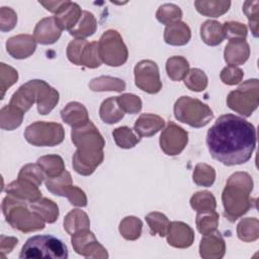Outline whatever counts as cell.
Listing matches in <instances>:
<instances>
[{
    "label": "cell",
    "instance_id": "21",
    "mask_svg": "<svg viewBox=\"0 0 259 259\" xmlns=\"http://www.w3.org/2000/svg\"><path fill=\"white\" fill-rule=\"evenodd\" d=\"M165 124V120L153 113H143L136 120L134 128L139 137H151L157 134Z\"/></svg>",
    "mask_w": 259,
    "mask_h": 259
},
{
    "label": "cell",
    "instance_id": "51",
    "mask_svg": "<svg viewBox=\"0 0 259 259\" xmlns=\"http://www.w3.org/2000/svg\"><path fill=\"white\" fill-rule=\"evenodd\" d=\"M65 196L68 197L71 204L76 206H86L87 205V198L83 190L76 186H70L67 188L65 192Z\"/></svg>",
    "mask_w": 259,
    "mask_h": 259
},
{
    "label": "cell",
    "instance_id": "14",
    "mask_svg": "<svg viewBox=\"0 0 259 259\" xmlns=\"http://www.w3.org/2000/svg\"><path fill=\"white\" fill-rule=\"evenodd\" d=\"M194 233L192 229L182 222L170 223L167 233L168 244L175 248H188L192 245Z\"/></svg>",
    "mask_w": 259,
    "mask_h": 259
},
{
    "label": "cell",
    "instance_id": "19",
    "mask_svg": "<svg viewBox=\"0 0 259 259\" xmlns=\"http://www.w3.org/2000/svg\"><path fill=\"white\" fill-rule=\"evenodd\" d=\"M250 55L249 45L245 39L234 38L230 39L225 49V61L231 66L244 64Z\"/></svg>",
    "mask_w": 259,
    "mask_h": 259
},
{
    "label": "cell",
    "instance_id": "32",
    "mask_svg": "<svg viewBox=\"0 0 259 259\" xmlns=\"http://www.w3.org/2000/svg\"><path fill=\"white\" fill-rule=\"evenodd\" d=\"M37 164L40 166L42 171L47 174L48 178L58 177L65 170L63 159L57 155H48V156L40 157L37 160Z\"/></svg>",
    "mask_w": 259,
    "mask_h": 259
},
{
    "label": "cell",
    "instance_id": "29",
    "mask_svg": "<svg viewBox=\"0 0 259 259\" xmlns=\"http://www.w3.org/2000/svg\"><path fill=\"white\" fill-rule=\"evenodd\" d=\"M23 113L18 108L14 107L11 104L5 105L2 107L0 111V121H1V127L3 130L12 131L15 127L19 126L22 122Z\"/></svg>",
    "mask_w": 259,
    "mask_h": 259
},
{
    "label": "cell",
    "instance_id": "46",
    "mask_svg": "<svg viewBox=\"0 0 259 259\" xmlns=\"http://www.w3.org/2000/svg\"><path fill=\"white\" fill-rule=\"evenodd\" d=\"M117 101L123 112L135 114L142 108V100L135 94H123L117 96Z\"/></svg>",
    "mask_w": 259,
    "mask_h": 259
},
{
    "label": "cell",
    "instance_id": "28",
    "mask_svg": "<svg viewBox=\"0 0 259 259\" xmlns=\"http://www.w3.org/2000/svg\"><path fill=\"white\" fill-rule=\"evenodd\" d=\"M96 30V20L92 13L88 11H83V15L81 16L77 25L69 30V33L77 38H82L92 35Z\"/></svg>",
    "mask_w": 259,
    "mask_h": 259
},
{
    "label": "cell",
    "instance_id": "47",
    "mask_svg": "<svg viewBox=\"0 0 259 259\" xmlns=\"http://www.w3.org/2000/svg\"><path fill=\"white\" fill-rule=\"evenodd\" d=\"M87 41L82 38H76L72 40L67 48V57L69 61L75 65L80 66V58L83 50L87 46Z\"/></svg>",
    "mask_w": 259,
    "mask_h": 259
},
{
    "label": "cell",
    "instance_id": "24",
    "mask_svg": "<svg viewBox=\"0 0 259 259\" xmlns=\"http://www.w3.org/2000/svg\"><path fill=\"white\" fill-rule=\"evenodd\" d=\"M200 36L206 45L218 46L226 37L224 26L218 21L207 20L200 27Z\"/></svg>",
    "mask_w": 259,
    "mask_h": 259
},
{
    "label": "cell",
    "instance_id": "50",
    "mask_svg": "<svg viewBox=\"0 0 259 259\" xmlns=\"http://www.w3.org/2000/svg\"><path fill=\"white\" fill-rule=\"evenodd\" d=\"M244 74L243 71L236 66L228 65L226 68H224L221 72V79L225 84L228 85H235L241 82Z\"/></svg>",
    "mask_w": 259,
    "mask_h": 259
},
{
    "label": "cell",
    "instance_id": "31",
    "mask_svg": "<svg viewBox=\"0 0 259 259\" xmlns=\"http://www.w3.org/2000/svg\"><path fill=\"white\" fill-rule=\"evenodd\" d=\"M31 208L50 224L55 223L59 217V208L57 204L48 198H41L32 202Z\"/></svg>",
    "mask_w": 259,
    "mask_h": 259
},
{
    "label": "cell",
    "instance_id": "49",
    "mask_svg": "<svg viewBox=\"0 0 259 259\" xmlns=\"http://www.w3.org/2000/svg\"><path fill=\"white\" fill-rule=\"evenodd\" d=\"M223 26H224L225 36L228 37L229 39H234V38L245 39L247 35L246 26L240 22L230 21V22H226Z\"/></svg>",
    "mask_w": 259,
    "mask_h": 259
},
{
    "label": "cell",
    "instance_id": "1",
    "mask_svg": "<svg viewBox=\"0 0 259 259\" xmlns=\"http://www.w3.org/2000/svg\"><path fill=\"white\" fill-rule=\"evenodd\" d=\"M206 146L210 156L226 166L244 164L255 150V126L243 117L224 114L207 131Z\"/></svg>",
    "mask_w": 259,
    "mask_h": 259
},
{
    "label": "cell",
    "instance_id": "35",
    "mask_svg": "<svg viewBox=\"0 0 259 259\" xmlns=\"http://www.w3.org/2000/svg\"><path fill=\"white\" fill-rule=\"evenodd\" d=\"M142 222L136 217L124 218L119 225V232L125 240H137L142 233Z\"/></svg>",
    "mask_w": 259,
    "mask_h": 259
},
{
    "label": "cell",
    "instance_id": "5",
    "mask_svg": "<svg viewBox=\"0 0 259 259\" xmlns=\"http://www.w3.org/2000/svg\"><path fill=\"white\" fill-rule=\"evenodd\" d=\"M19 258L22 259H66L68 258L67 246L51 235H37L29 238L23 245Z\"/></svg>",
    "mask_w": 259,
    "mask_h": 259
},
{
    "label": "cell",
    "instance_id": "12",
    "mask_svg": "<svg viewBox=\"0 0 259 259\" xmlns=\"http://www.w3.org/2000/svg\"><path fill=\"white\" fill-rule=\"evenodd\" d=\"M188 142V134L181 126L169 121L160 136V147L169 156L180 154Z\"/></svg>",
    "mask_w": 259,
    "mask_h": 259
},
{
    "label": "cell",
    "instance_id": "2",
    "mask_svg": "<svg viewBox=\"0 0 259 259\" xmlns=\"http://www.w3.org/2000/svg\"><path fill=\"white\" fill-rule=\"evenodd\" d=\"M71 138L77 147V151L73 156L75 171L85 176L92 174L103 161L105 142L102 136L89 120L82 126L72 128Z\"/></svg>",
    "mask_w": 259,
    "mask_h": 259
},
{
    "label": "cell",
    "instance_id": "39",
    "mask_svg": "<svg viewBox=\"0 0 259 259\" xmlns=\"http://www.w3.org/2000/svg\"><path fill=\"white\" fill-rule=\"evenodd\" d=\"M191 207L197 212L214 210L215 209V198L208 191L196 192L190 199Z\"/></svg>",
    "mask_w": 259,
    "mask_h": 259
},
{
    "label": "cell",
    "instance_id": "16",
    "mask_svg": "<svg viewBox=\"0 0 259 259\" xmlns=\"http://www.w3.org/2000/svg\"><path fill=\"white\" fill-rule=\"evenodd\" d=\"M36 44L34 37L28 34H19L10 37L6 42L7 52L14 59H25L35 51Z\"/></svg>",
    "mask_w": 259,
    "mask_h": 259
},
{
    "label": "cell",
    "instance_id": "36",
    "mask_svg": "<svg viewBox=\"0 0 259 259\" xmlns=\"http://www.w3.org/2000/svg\"><path fill=\"white\" fill-rule=\"evenodd\" d=\"M219 224V214L215 210L198 212L196 217V226L199 233L206 235L215 231Z\"/></svg>",
    "mask_w": 259,
    "mask_h": 259
},
{
    "label": "cell",
    "instance_id": "10",
    "mask_svg": "<svg viewBox=\"0 0 259 259\" xmlns=\"http://www.w3.org/2000/svg\"><path fill=\"white\" fill-rule=\"evenodd\" d=\"M135 83L147 93H158L162 88L158 65L150 60L139 62L135 67Z\"/></svg>",
    "mask_w": 259,
    "mask_h": 259
},
{
    "label": "cell",
    "instance_id": "45",
    "mask_svg": "<svg viewBox=\"0 0 259 259\" xmlns=\"http://www.w3.org/2000/svg\"><path fill=\"white\" fill-rule=\"evenodd\" d=\"M42 172L44 171L38 164H27L21 168L18 174V178H23L39 186L44 179Z\"/></svg>",
    "mask_w": 259,
    "mask_h": 259
},
{
    "label": "cell",
    "instance_id": "18",
    "mask_svg": "<svg viewBox=\"0 0 259 259\" xmlns=\"http://www.w3.org/2000/svg\"><path fill=\"white\" fill-rule=\"evenodd\" d=\"M200 241L199 254L205 259H220L225 255L226 245L219 232H212L206 235Z\"/></svg>",
    "mask_w": 259,
    "mask_h": 259
},
{
    "label": "cell",
    "instance_id": "38",
    "mask_svg": "<svg viewBox=\"0 0 259 259\" xmlns=\"http://www.w3.org/2000/svg\"><path fill=\"white\" fill-rule=\"evenodd\" d=\"M72 185L71 175L68 171H64L60 176L46 179V186L49 191L55 195L65 196L68 187Z\"/></svg>",
    "mask_w": 259,
    "mask_h": 259
},
{
    "label": "cell",
    "instance_id": "44",
    "mask_svg": "<svg viewBox=\"0 0 259 259\" xmlns=\"http://www.w3.org/2000/svg\"><path fill=\"white\" fill-rule=\"evenodd\" d=\"M156 16L161 23L169 25L171 23L179 21L182 16V12L179 7L173 4H165L158 9Z\"/></svg>",
    "mask_w": 259,
    "mask_h": 259
},
{
    "label": "cell",
    "instance_id": "20",
    "mask_svg": "<svg viewBox=\"0 0 259 259\" xmlns=\"http://www.w3.org/2000/svg\"><path fill=\"white\" fill-rule=\"evenodd\" d=\"M36 101V89L34 80H30L18 88L12 95L9 104L18 108L22 112L27 111L33 102Z\"/></svg>",
    "mask_w": 259,
    "mask_h": 259
},
{
    "label": "cell",
    "instance_id": "26",
    "mask_svg": "<svg viewBox=\"0 0 259 259\" xmlns=\"http://www.w3.org/2000/svg\"><path fill=\"white\" fill-rule=\"evenodd\" d=\"M81 13L82 11L76 3L70 2L63 11L55 16V18L62 29L71 30L79 22Z\"/></svg>",
    "mask_w": 259,
    "mask_h": 259
},
{
    "label": "cell",
    "instance_id": "27",
    "mask_svg": "<svg viewBox=\"0 0 259 259\" xmlns=\"http://www.w3.org/2000/svg\"><path fill=\"white\" fill-rule=\"evenodd\" d=\"M89 226L90 222L87 214L80 209L70 211L64 220V229L70 235H73L78 231L88 229Z\"/></svg>",
    "mask_w": 259,
    "mask_h": 259
},
{
    "label": "cell",
    "instance_id": "4",
    "mask_svg": "<svg viewBox=\"0 0 259 259\" xmlns=\"http://www.w3.org/2000/svg\"><path fill=\"white\" fill-rule=\"evenodd\" d=\"M3 214L7 223L22 233L39 231L45 228V220L35 211H30L25 206V201L8 194L2 202Z\"/></svg>",
    "mask_w": 259,
    "mask_h": 259
},
{
    "label": "cell",
    "instance_id": "30",
    "mask_svg": "<svg viewBox=\"0 0 259 259\" xmlns=\"http://www.w3.org/2000/svg\"><path fill=\"white\" fill-rule=\"evenodd\" d=\"M189 64L187 60L180 56H174L167 60L166 71L167 75L173 81H180L185 78L188 73Z\"/></svg>",
    "mask_w": 259,
    "mask_h": 259
},
{
    "label": "cell",
    "instance_id": "15",
    "mask_svg": "<svg viewBox=\"0 0 259 259\" xmlns=\"http://www.w3.org/2000/svg\"><path fill=\"white\" fill-rule=\"evenodd\" d=\"M62 30L55 16L44 18L34 28V39L41 45H52L59 39Z\"/></svg>",
    "mask_w": 259,
    "mask_h": 259
},
{
    "label": "cell",
    "instance_id": "33",
    "mask_svg": "<svg viewBox=\"0 0 259 259\" xmlns=\"http://www.w3.org/2000/svg\"><path fill=\"white\" fill-rule=\"evenodd\" d=\"M89 87L93 91H117L120 92L124 90L125 83L118 78H112V77H99L93 79Z\"/></svg>",
    "mask_w": 259,
    "mask_h": 259
},
{
    "label": "cell",
    "instance_id": "9",
    "mask_svg": "<svg viewBox=\"0 0 259 259\" xmlns=\"http://www.w3.org/2000/svg\"><path fill=\"white\" fill-rule=\"evenodd\" d=\"M24 138L36 147H53L64 141L65 132L60 123L36 121L25 128Z\"/></svg>",
    "mask_w": 259,
    "mask_h": 259
},
{
    "label": "cell",
    "instance_id": "22",
    "mask_svg": "<svg viewBox=\"0 0 259 259\" xmlns=\"http://www.w3.org/2000/svg\"><path fill=\"white\" fill-rule=\"evenodd\" d=\"M63 120L74 127H79L86 124L89 121L88 112L83 104L79 102H70L61 111Z\"/></svg>",
    "mask_w": 259,
    "mask_h": 259
},
{
    "label": "cell",
    "instance_id": "8",
    "mask_svg": "<svg viewBox=\"0 0 259 259\" xmlns=\"http://www.w3.org/2000/svg\"><path fill=\"white\" fill-rule=\"evenodd\" d=\"M98 55L101 62L111 67L123 65L127 60V49L116 30L105 31L98 41Z\"/></svg>",
    "mask_w": 259,
    "mask_h": 259
},
{
    "label": "cell",
    "instance_id": "48",
    "mask_svg": "<svg viewBox=\"0 0 259 259\" xmlns=\"http://www.w3.org/2000/svg\"><path fill=\"white\" fill-rule=\"evenodd\" d=\"M0 65H1V90H2L1 98H3L6 89L9 88L11 85H13L17 81L18 74L16 70L7 66L4 63H1Z\"/></svg>",
    "mask_w": 259,
    "mask_h": 259
},
{
    "label": "cell",
    "instance_id": "6",
    "mask_svg": "<svg viewBox=\"0 0 259 259\" xmlns=\"http://www.w3.org/2000/svg\"><path fill=\"white\" fill-rule=\"evenodd\" d=\"M174 115L177 120L193 127H202L213 117L212 110L206 104L189 96H182L175 102Z\"/></svg>",
    "mask_w": 259,
    "mask_h": 259
},
{
    "label": "cell",
    "instance_id": "40",
    "mask_svg": "<svg viewBox=\"0 0 259 259\" xmlns=\"http://www.w3.org/2000/svg\"><path fill=\"white\" fill-rule=\"evenodd\" d=\"M113 139L116 145L122 149H131L135 147L139 142L140 138L136 137L133 131L127 126H120L112 132Z\"/></svg>",
    "mask_w": 259,
    "mask_h": 259
},
{
    "label": "cell",
    "instance_id": "13",
    "mask_svg": "<svg viewBox=\"0 0 259 259\" xmlns=\"http://www.w3.org/2000/svg\"><path fill=\"white\" fill-rule=\"evenodd\" d=\"M37 110L40 114L50 113L59 102V92L42 80H34Z\"/></svg>",
    "mask_w": 259,
    "mask_h": 259
},
{
    "label": "cell",
    "instance_id": "17",
    "mask_svg": "<svg viewBox=\"0 0 259 259\" xmlns=\"http://www.w3.org/2000/svg\"><path fill=\"white\" fill-rule=\"evenodd\" d=\"M5 191L16 198L28 202H34L41 196L38 186L23 178H18L16 181L11 182L9 185H7Z\"/></svg>",
    "mask_w": 259,
    "mask_h": 259
},
{
    "label": "cell",
    "instance_id": "25",
    "mask_svg": "<svg viewBox=\"0 0 259 259\" xmlns=\"http://www.w3.org/2000/svg\"><path fill=\"white\" fill-rule=\"evenodd\" d=\"M99 114L101 119L108 124H112L118 122L124 115L123 110L120 108L117 96L116 97H109L105 99L100 106Z\"/></svg>",
    "mask_w": 259,
    "mask_h": 259
},
{
    "label": "cell",
    "instance_id": "7",
    "mask_svg": "<svg viewBox=\"0 0 259 259\" xmlns=\"http://www.w3.org/2000/svg\"><path fill=\"white\" fill-rule=\"evenodd\" d=\"M259 84L257 79L244 82L238 89L230 92L227 98L228 106L238 113L249 116L259 103Z\"/></svg>",
    "mask_w": 259,
    "mask_h": 259
},
{
    "label": "cell",
    "instance_id": "34",
    "mask_svg": "<svg viewBox=\"0 0 259 259\" xmlns=\"http://www.w3.org/2000/svg\"><path fill=\"white\" fill-rule=\"evenodd\" d=\"M237 234L240 240L244 242H253L259 237L258 221L255 218L242 220L237 228Z\"/></svg>",
    "mask_w": 259,
    "mask_h": 259
},
{
    "label": "cell",
    "instance_id": "3",
    "mask_svg": "<svg viewBox=\"0 0 259 259\" xmlns=\"http://www.w3.org/2000/svg\"><path fill=\"white\" fill-rule=\"evenodd\" d=\"M252 188V178L245 172H237L229 178L223 191L222 199L225 207V217L231 222L238 220L251 207L250 193Z\"/></svg>",
    "mask_w": 259,
    "mask_h": 259
},
{
    "label": "cell",
    "instance_id": "42",
    "mask_svg": "<svg viewBox=\"0 0 259 259\" xmlns=\"http://www.w3.org/2000/svg\"><path fill=\"white\" fill-rule=\"evenodd\" d=\"M215 178L214 169L206 164H197L193 172V181L200 186L212 185Z\"/></svg>",
    "mask_w": 259,
    "mask_h": 259
},
{
    "label": "cell",
    "instance_id": "37",
    "mask_svg": "<svg viewBox=\"0 0 259 259\" xmlns=\"http://www.w3.org/2000/svg\"><path fill=\"white\" fill-rule=\"evenodd\" d=\"M146 221L150 226L151 234L159 235L160 237L167 236L170 222L167 217L161 212H151L146 217Z\"/></svg>",
    "mask_w": 259,
    "mask_h": 259
},
{
    "label": "cell",
    "instance_id": "11",
    "mask_svg": "<svg viewBox=\"0 0 259 259\" xmlns=\"http://www.w3.org/2000/svg\"><path fill=\"white\" fill-rule=\"evenodd\" d=\"M72 246L75 252L85 258H107L106 249L99 244L89 229L78 231L72 235Z\"/></svg>",
    "mask_w": 259,
    "mask_h": 259
},
{
    "label": "cell",
    "instance_id": "23",
    "mask_svg": "<svg viewBox=\"0 0 259 259\" xmlns=\"http://www.w3.org/2000/svg\"><path fill=\"white\" fill-rule=\"evenodd\" d=\"M190 36L188 25L180 21L167 25L164 33L165 41L171 46H184L189 41Z\"/></svg>",
    "mask_w": 259,
    "mask_h": 259
},
{
    "label": "cell",
    "instance_id": "43",
    "mask_svg": "<svg viewBox=\"0 0 259 259\" xmlns=\"http://www.w3.org/2000/svg\"><path fill=\"white\" fill-rule=\"evenodd\" d=\"M101 64V60L98 55V42H88L80 58V66L87 68H97Z\"/></svg>",
    "mask_w": 259,
    "mask_h": 259
},
{
    "label": "cell",
    "instance_id": "41",
    "mask_svg": "<svg viewBox=\"0 0 259 259\" xmlns=\"http://www.w3.org/2000/svg\"><path fill=\"white\" fill-rule=\"evenodd\" d=\"M185 85L195 92L203 91L207 86V77L200 69H191L184 78Z\"/></svg>",
    "mask_w": 259,
    "mask_h": 259
}]
</instances>
